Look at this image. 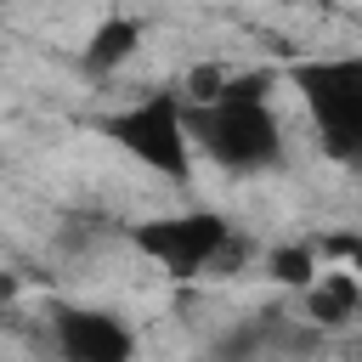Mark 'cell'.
Instances as JSON below:
<instances>
[{"instance_id":"8","label":"cell","mask_w":362,"mask_h":362,"mask_svg":"<svg viewBox=\"0 0 362 362\" xmlns=\"http://www.w3.org/2000/svg\"><path fill=\"white\" fill-rule=\"evenodd\" d=\"M272 266H277L283 283H311V277H317V266H311L305 249H283V255H272Z\"/></svg>"},{"instance_id":"3","label":"cell","mask_w":362,"mask_h":362,"mask_svg":"<svg viewBox=\"0 0 362 362\" xmlns=\"http://www.w3.org/2000/svg\"><path fill=\"white\" fill-rule=\"evenodd\" d=\"M107 136L124 153H136V164L158 170L164 181H187V170H192V119H187V102L170 96V90L124 107L107 124Z\"/></svg>"},{"instance_id":"5","label":"cell","mask_w":362,"mask_h":362,"mask_svg":"<svg viewBox=\"0 0 362 362\" xmlns=\"http://www.w3.org/2000/svg\"><path fill=\"white\" fill-rule=\"evenodd\" d=\"M57 345L74 362H124L130 334L107 311H57Z\"/></svg>"},{"instance_id":"1","label":"cell","mask_w":362,"mask_h":362,"mask_svg":"<svg viewBox=\"0 0 362 362\" xmlns=\"http://www.w3.org/2000/svg\"><path fill=\"white\" fill-rule=\"evenodd\" d=\"M192 119V141L232 175H249V170H266L277 164L283 153V136H277V119L266 107V96H249V90H226L215 102H192L187 107Z\"/></svg>"},{"instance_id":"4","label":"cell","mask_w":362,"mask_h":362,"mask_svg":"<svg viewBox=\"0 0 362 362\" xmlns=\"http://www.w3.org/2000/svg\"><path fill=\"white\" fill-rule=\"evenodd\" d=\"M136 249H141L147 260H158L170 277H198V272H209V266H221V260H238L226 221L209 215V209L141 221V226H136Z\"/></svg>"},{"instance_id":"7","label":"cell","mask_w":362,"mask_h":362,"mask_svg":"<svg viewBox=\"0 0 362 362\" xmlns=\"http://www.w3.org/2000/svg\"><path fill=\"white\" fill-rule=\"evenodd\" d=\"M356 305H362V288H356L345 272H339V277H317V283H311V317H317V322H345Z\"/></svg>"},{"instance_id":"6","label":"cell","mask_w":362,"mask_h":362,"mask_svg":"<svg viewBox=\"0 0 362 362\" xmlns=\"http://www.w3.org/2000/svg\"><path fill=\"white\" fill-rule=\"evenodd\" d=\"M136 45H141V23H130V17H107V23L90 34V45H85V68H90V74H107V68H119Z\"/></svg>"},{"instance_id":"2","label":"cell","mask_w":362,"mask_h":362,"mask_svg":"<svg viewBox=\"0 0 362 362\" xmlns=\"http://www.w3.org/2000/svg\"><path fill=\"white\" fill-rule=\"evenodd\" d=\"M300 96L311 107L317 141L328 158H362V57H322L300 68Z\"/></svg>"}]
</instances>
